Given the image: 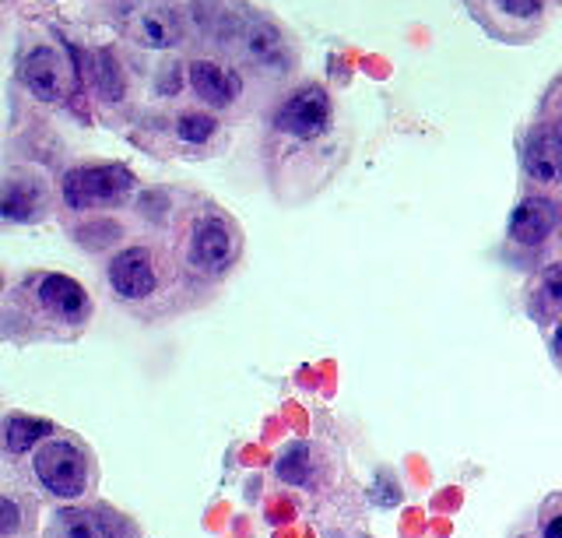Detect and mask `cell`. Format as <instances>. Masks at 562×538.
Returning a JSON list of instances; mask_svg holds the SVG:
<instances>
[{
  "instance_id": "cell-1",
  "label": "cell",
  "mask_w": 562,
  "mask_h": 538,
  "mask_svg": "<svg viewBox=\"0 0 562 538\" xmlns=\"http://www.w3.org/2000/svg\"><path fill=\"white\" fill-rule=\"evenodd\" d=\"M134 190V172L127 166H81L64 177V198L70 208H110Z\"/></svg>"
},
{
  "instance_id": "cell-2",
  "label": "cell",
  "mask_w": 562,
  "mask_h": 538,
  "mask_svg": "<svg viewBox=\"0 0 562 538\" xmlns=\"http://www.w3.org/2000/svg\"><path fill=\"white\" fill-rule=\"evenodd\" d=\"M35 475L53 496H81L88 485V461L85 455L67 440H49L35 450Z\"/></svg>"
},
{
  "instance_id": "cell-3",
  "label": "cell",
  "mask_w": 562,
  "mask_h": 538,
  "mask_svg": "<svg viewBox=\"0 0 562 538\" xmlns=\"http://www.w3.org/2000/svg\"><path fill=\"white\" fill-rule=\"evenodd\" d=\"M18 75H22L32 96H40L46 102H64L70 96V81H75V71L67 67V60L49 46H32L22 57Z\"/></svg>"
},
{
  "instance_id": "cell-4",
  "label": "cell",
  "mask_w": 562,
  "mask_h": 538,
  "mask_svg": "<svg viewBox=\"0 0 562 538\" xmlns=\"http://www.w3.org/2000/svg\"><path fill=\"white\" fill-rule=\"evenodd\" d=\"M127 32L131 40L151 49H169L180 43V14H176L166 0H137L127 8Z\"/></svg>"
},
{
  "instance_id": "cell-5",
  "label": "cell",
  "mask_w": 562,
  "mask_h": 538,
  "mask_svg": "<svg viewBox=\"0 0 562 538\" xmlns=\"http://www.w3.org/2000/svg\"><path fill=\"white\" fill-rule=\"evenodd\" d=\"M327 124H330V99L321 85L299 89L274 116V127L292 137H316L327 131Z\"/></svg>"
},
{
  "instance_id": "cell-6",
  "label": "cell",
  "mask_w": 562,
  "mask_h": 538,
  "mask_svg": "<svg viewBox=\"0 0 562 538\" xmlns=\"http://www.w3.org/2000/svg\"><path fill=\"white\" fill-rule=\"evenodd\" d=\"M236 254L233 233L218 218H198L190 233V265L201 271H222Z\"/></svg>"
},
{
  "instance_id": "cell-7",
  "label": "cell",
  "mask_w": 562,
  "mask_h": 538,
  "mask_svg": "<svg viewBox=\"0 0 562 538\" xmlns=\"http://www.w3.org/2000/svg\"><path fill=\"white\" fill-rule=\"evenodd\" d=\"M110 285L123 300H145L155 289V265L145 247H127L113 257L110 265Z\"/></svg>"
},
{
  "instance_id": "cell-8",
  "label": "cell",
  "mask_w": 562,
  "mask_h": 538,
  "mask_svg": "<svg viewBox=\"0 0 562 538\" xmlns=\"http://www.w3.org/2000/svg\"><path fill=\"white\" fill-rule=\"evenodd\" d=\"M46 212V187L35 177H11L0 187V218L32 222Z\"/></svg>"
},
{
  "instance_id": "cell-9",
  "label": "cell",
  "mask_w": 562,
  "mask_h": 538,
  "mask_svg": "<svg viewBox=\"0 0 562 538\" xmlns=\"http://www.w3.org/2000/svg\"><path fill=\"white\" fill-rule=\"evenodd\" d=\"M524 169L541 183L562 180V131H538L524 145Z\"/></svg>"
},
{
  "instance_id": "cell-10",
  "label": "cell",
  "mask_w": 562,
  "mask_h": 538,
  "mask_svg": "<svg viewBox=\"0 0 562 538\" xmlns=\"http://www.w3.org/2000/svg\"><path fill=\"white\" fill-rule=\"evenodd\" d=\"M190 85L204 102L211 107H233L239 96V78L233 71H225L215 60H198L190 64Z\"/></svg>"
},
{
  "instance_id": "cell-11",
  "label": "cell",
  "mask_w": 562,
  "mask_h": 538,
  "mask_svg": "<svg viewBox=\"0 0 562 538\" xmlns=\"http://www.w3.org/2000/svg\"><path fill=\"white\" fill-rule=\"evenodd\" d=\"M552 222H555V212L549 201L527 198L514 212V218H509V236H514V243H520V247H538V243H544V236L552 233Z\"/></svg>"
},
{
  "instance_id": "cell-12",
  "label": "cell",
  "mask_w": 562,
  "mask_h": 538,
  "mask_svg": "<svg viewBox=\"0 0 562 538\" xmlns=\"http://www.w3.org/2000/svg\"><path fill=\"white\" fill-rule=\"evenodd\" d=\"M40 300L64 321H81L88 314V292L75 279H67V274H49V279H43Z\"/></svg>"
},
{
  "instance_id": "cell-13",
  "label": "cell",
  "mask_w": 562,
  "mask_h": 538,
  "mask_svg": "<svg viewBox=\"0 0 562 538\" xmlns=\"http://www.w3.org/2000/svg\"><path fill=\"white\" fill-rule=\"evenodd\" d=\"M239 46H243V54L257 60V64H281L285 60V46H281V36H278V29L268 25V22H243L239 29Z\"/></svg>"
},
{
  "instance_id": "cell-14",
  "label": "cell",
  "mask_w": 562,
  "mask_h": 538,
  "mask_svg": "<svg viewBox=\"0 0 562 538\" xmlns=\"http://www.w3.org/2000/svg\"><path fill=\"white\" fill-rule=\"evenodd\" d=\"M49 538H110V531L88 511H57L49 525Z\"/></svg>"
},
{
  "instance_id": "cell-15",
  "label": "cell",
  "mask_w": 562,
  "mask_h": 538,
  "mask_svg": "<svg viewBox=\"0 0 562 538\" xmlns=\"http://www.w3.org/2000/svg\"><path fill=\"white\" fill-rule=\"evenodd\" d=\"M92 75H95V89L105 102H120L127 92V81H123V67L116 60L113 49H99L92 57Z\"/></svg>"
},
{
  "instance_id": "cell-16",
  "label": "cell",
  "mask_w": 562,
  "mask_h": 538,
  "mask_svg": "<svg viewBox=\"0 0 562 538\" xmlns=\"http://www.w3.org/2000/svg\"><path fill=\"white\" fill-rule=\"evenodd\" d=\"M53 426L46 419H32V415H11V419L4 423V444L8 450H14V455H25V450L35 447V440L49 437Z\"/></svg>"
},
{
  "instance_id": "cell-17",
  "label": "cell",
  "mask_w": 562,
  "mask_h": 538,
  "mask_svg": "<svg viewBox=\"0 0 562 538\" xmlns=\"http://www.w3.org/2000/svg\"><path fill=\"white\" fill-rule=\"evenodd\" d=\"M274 472H278L281 482H289V485L306 482L310 479V447L306 444H292L285 455L278 458Z\"/></svg>"
},
{
  "instance_id": "cell-18",
  "label": "cell",
  "mask_w": 562,
  "mask_h": 538,
  "mask_svg": "<svg viewBox=\"0 0 562 538\" xmlns=\"http://www.w3.org/2000/svg\"><path fill=\"white\" fill-rule=\"evenodd\" d=\"M215 131H218L215 116H204V113H183L180 124H176V134H180L183 142H190V145H204Z\"/></svg>"
},
{
  "instance_id": "cell-19",
  "label": "cell",
  "mask_w": 562,
  "mask_h": 538,
  "mask_svg": "<svg viewBox=\"0 0 562 538\" xmlns=\"http://www.w3.org/2000/svg\"><path fill=\"white\" fill-rule=\"evenodd\" d=\"M541 300L549 310L562 314V265H552L541 279Z\"/></svg>"
},
{
  "instance_id": "cell-20",
  "label": "cell",
  "mask_w": 562,
  "mask_h": 538,
  "mask_svg": "<svg viewBox=\"0 0 562 538\" xmlns=\"http://www.w3.org/2000/svg\"><path fill=\"white\" fill-rule=\"evenodd\" d=\"M180 89H183V67L176 64V60L162 64V75H158V92H162V96H176Z\"/></svg>"
},
{
  "instance_id": "cell-21",
  "label": "cell",
  "mask_w": 562,
  "mask_h": 538,
  "mask_svg": "<svg viewBox=\"0 0 562 538\" xmlns=\"http://www.w3.org/2000/svg\"><path fill=\"white\" fill-rule=\"evenodd\" d=\"M373 500L380 503V507H394V503H401V490L394 485L391 475H380L376 485H373Z\"/></svg>"
},
{
  "instance_id": "cell-22",
  "label": "cell",
  "mask_w": 562,
  "mask_h": 538,
  "mask_svg": "<svg viewBox=\"0 0 562 538\" xmlns=\"http://www.w3.org/2000/svg\"><path fill=\"white\" fill-rule=\"evenodd\" d=\"M499 8L514 19H535L541 11V0H499Z\"/></svg>"
},
{
  "instance_id": "cell-23",
  "label": "cell",
  "mask_w": 562,
  "mask_h": 538,
  "mask_svg": "<svg viewBox=\"0 0 562 538\" xmlns=\"http://www.w3.org/2000/svg\"><path fill=\"white\" fill-rule=\"evenodd\" d=\"M18 525H22V511H18V503L0 496V535H11Z\"/></svg>"
},
{
  "instance_id": "cell-24",
  "label": "cell",
  "mask_w": 562,
  "mask_h": 538,
  "mask_svg": "<svg viewBox=\"0 0 562 538\" xmlns=\"http://www.w3.org/2000/svg\"><path fill=\"white\" fill-rule=\"evenodd\" d=\"M544 538H562V514L552 520V525L549 528H544Z\"/></svg>"
},
{
  "instance_id": "cell-25",
  "label": "cell",
  "mask_w": 562,
  "mask_h": 538,
  "mask_svg": "<svg viewBox=\"0 0 562 538\" xmlns=\"http://www.w3.org/2000/svg\"><path fill=\"white\" fill-rule=\"evenodd\" d=\"M552 345H555V352L562 356V327H559V332H555V338H552Z\"/></svg>"
}]
</instances>
